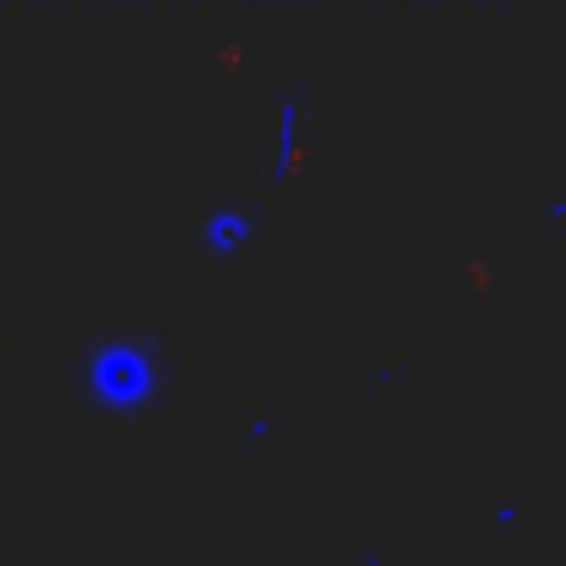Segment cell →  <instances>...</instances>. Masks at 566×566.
<instances>
[{
    "mask_svg": "<svg viewBox=\"0 0 566 566\" xmlns=\"http://www.w3.org/2000/svg\"><path fill=\"white\" fill-rule=\"evenodd\" d=\"M84 378L95 389V406H145L156 395V350H145V339H117V345H95L84 361Z\"/></svg>",
    "mask_w": 566,
    "mask_h": 566,
    "instance_id": "cell-1",
    "label": "cell"
}]
</instances>
